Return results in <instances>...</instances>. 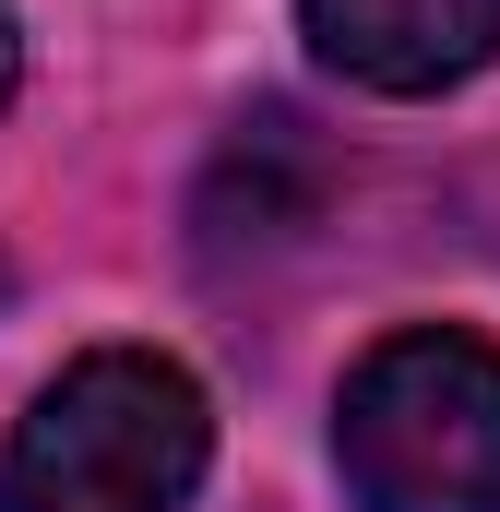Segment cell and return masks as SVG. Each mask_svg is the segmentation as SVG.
<instances>
[{
  "label": "cell",
  "mask_w": 500,
  "mask_h": 512,
  "mask_svg": "<svg viewBox=\"0 0 500 512\" xmlns=\"http://www.w3.org/2000/svg\"><path fill=\"white\" fill-rule=\"evenodd\" d=\"M334 477L358 512H500V346L405 322L334 382Z\"/></svg>",
  "instance_id": "2"
},
{
  "label": "cell",
  "mask_w": 500,
  "mask_h": 512,
  "mask_svg": "<svg viewBox=\"0 0 500 512\" xmlns=\"http://www.w3.org/2000/svg\"><path fill=\"white\" fill-rule=\"evenodd\" d=\"M215 405L167 346H84L0 441V512H191Z\"/></svg>",
  "instance_id": "1"
},
{
  "label": "cell",
  "mask_w": 500,
  "mask_h": 512,
  "mask_svg": "<svg viewBox=\"0 0 500 512\" xmlns=\"http://www.w3.org/2000/svg\"><path fill=\"white\" fill-rule=\"evenodd\" d=\"M298 36L358 96H453L500 60V0H298Z\"/></svg>",
  "instance_id": "3"
},
{
  "label": "cell",
  "mask_w": 500,
  "mask_h": 512,
  "mask_svg": "<svg viewBox=\"0 0 500 512\" xmlns=\"http://www.w3.org/2000/svg\"><path fill=\"white\" fill-rule=\"evenodd\" d=\"M12 84H24V24H12V0H0V108H12Z\"/></svg>",
  "instance_id": "4"
}]
</instances>
